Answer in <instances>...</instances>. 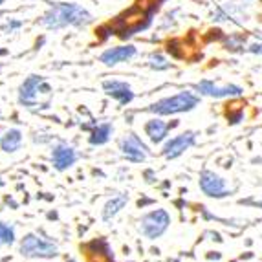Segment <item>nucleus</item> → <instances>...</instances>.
<instances>
[{"label": "nucleus", "mask_w": 262, "mask_h": 262, "mask_svg": "<svg viewBox=\"0 0 262 262\" xmlns=\"http://www.w3.org/2000/svg\"><path fill=\"white\" fill-rule=\"evenodd\" d=\"M92 20L90 13L77 4H57L46 11L40 24L50 30H59L64 26H84Z\"/></svg>", "instance_id": "f257e3e1"}, {"label": "nucleus", "mask_w": 262, "mask_h": 262, "mask_svg": "<svg viewBox=\"0 0 262 262\" xmlns=\"http://www.w3.org/2000/svg\"><path fill=\"white\" fill-rule=\"evenodd\" d=\"M53 90L46 79L40 75H30L22 83L20 92H18V101L28 108H46L50 105V97Z\"/></svg>", "instance_id": "f03ea898"}, {"label": "nucleus", "mask_w": 262, "mask_h": 262, "mask_svg": "<svg viewBox=\"0 0 262 262\" xmlns=\"http://www.w3.org/2000/svg\"><path fill=\"white\" fill-rule=\"evenodd\" d=\"M198 103H200V97L194 96L192 92L184 90V92L176 94V96L163 97V99L156 101L154 105L149 106V110L158 114V116H172V114H182L196 108Z\"/></svg>", "instance_id": "7ed1b4c3"}, {"label": "nucleus", "mask_w": 262, "mask_h": 262, "mask_svg": "<svg viewBox=\"0 0 262 262\" xmlns=\"http://www.w3.org/2000/svg\"><path fill=\"white\" fill-rule=\"evenodd\" d=\"M170 224V214L165 209H156L141 219V231L147 238H158L167 231Z\"/></svg>", "instance_id": "20e7f679"}, {"label": "nucleus", "mask_w": 262, "mask_h": 262, "mask_svg": "<svg viewBox=\"0 0 262 262\" xmlns=\"http://www.w3.org/2000/svg\"><path fill=\"white\" fill-rule=\"evenodd\" d=\"M20 253L24 257H40V258H50L57 255V246L52 242H46L35 235H28L20 244Z\"/></svg>", "instance_id": "39448f33"}, {"label": "nucleus", "mask_w": 262, "mask_h": 262, "mask_svg": "<svg viewBox=\"0 0 262 262\" xmlns=\"http://www.w3.org/2000/svg\"><path fill=\"white\" fill-rule=\"evenodd\" d=\"M196 90L200 92V96H207V97H214V99H222V97H241L244 94L241 86L236 84H214L213 81L206 79V81H200L196 84Z\"/></svg>", "instance_id": "423d86ee"}, {"label": "nucleus", "mask_w": 262, "mask_h": 262, "mask_svg": "<svg viewBox=\"0 0 262 262\" xmlns=\"http://www.w3.org/2000/svg\"><path fill=\"white\" fill-rule=\"evenodd\" d=\"M119 147H121L123 156L132 163H141L147 160V156H149L147 145H145L136 134H128L127 138H123Z\"/></svg>", "instance_id": "0eeeda50"}, {"label": "nucleus", "mask_w": 262, "mask_h": 262, "mask_svg": "<svg viewBox=\"0 0 262 262\" xmlns=\"http://www.w3.org/2000/svg\"><path fill=\"white\" fill-rule=\"evenodd\" d=\"M200 189L211 198H224L227 194V184L222 176L214 174L213 170H202Z\"/></svg>", "instance_id": "6e6552de"}, {"label": "nucleus", "mask_w": 262, "mask_h": 262, "mask_svg": "<svg viewBox=\"0 0 262 262\" xmlns=\"http://www.w3.org/2000/svg\"><path fill=\"white\" fill-rule=\"evenodd\" d=\"M194 140H196V134L191 130L176 136V138H172V140H169L165 145H163V156L169 158V160H174V158L182 156L189 147H192Z\"/></svg>", "instance_id": "1a4fd4ad"}, {"label": "nucleus", "mask_w": 262, "mask_h": 262, "mask_svg": "<svg viewBox=\"0 0 262 262\" xmlns=\"http://www.w3.org/2000/svg\"><path fill=\"white\" fill-rule=\"evenodd\" d=\"M103 90H105L106 96L114 97V99H118L121 105H128L132 99H134V92H132V88L128 86L127 83H123V81H105L103 83Z\"/></svg>", "instance_id": "9d476101"}, {"label": "nucleus", "mask_w": 262, "mask_h": 262, "mask_svg": "<svg viewBox=\"0 0 262 262\" xmlns=\"http://www.w3.org/2000/svg\"><path fill=\"white\" fill-rule=\"evenodd\" d=\"M136 55V48L134 46H118V48H110L106 52L101 53V62H105L106 66H114L118 64V62H123V61H128L132 57Z\"/></svg>", "instance_id": "9b49d317"}, {"label": "nucleus", "mask_w": 262, "mask_h": 262, "mask_svg": "<svg viewBox=\"0 0 262 262\" xmlns=\"http://www.w3.org/2000/svg\"><path fill=\"white\" fill-rule=\"evenodd\" d=\"M178 123H172V125H167L162 119H150V121L145 123V134L149 136V140L152 143H162L163 140L169 134L170 127H176Z\"/></svg>", "instance_id": "f8f14e48"}, {"label": "nucleus", "mask_w": 262, "mask_h": 262, "mask_svg": "<svg viewBox=\"0 0 262 262\" xmlns=\"http://www.w3.org/2000/svg\"><path fill=\"white\" fill-rule=\"evenodd\" d=\"M52 160H53V165L57 167L59 170H64L68 169L70 165H74L75 160H77V154L72 147L68 145H59L52 154Z\"/></svg>", "instance_id": "ddd939ff"}, {"label": "nucleus", "mask_w": 262, "mask_h": 262, "mask_svg": "<svg viewBox=\"0 0 262 262\" xmlns=\"http://www.w3.org/2000/svg\"><path fill=\"white\" fill-rule=\"evenodd\" d=\"M127 202H128V194H118V196H114L112 200H108L106 202L105 209H103V219L110 220L112 216H116V214L125 207Z\"/></svg>", "instance_id": "4468645a"}, {"label": "nucleus", "mask_w": 262, "mask_h": 262, "mask_svg": "<svg viewBox=\"0 0 262 262\" xmlns=\"http://www.w3.org/2000/svg\"><path fill=\"white\" fill-rule=\"evenodd\" d=\"M20 143H22V134L17 128L8 130L4 138L0 140V147H2V150H6V152H15V150L20 147Z\"/></svg>", "instance_id": "2eb2a0df"}, {"label": "nucleus", "mask_w": 262, "mask_h": 262, "mask_svg": "<svg viewBox=\"0 0 262 262\" xmlns=\"http://www.w3.org/2000/svg\"><path fill=\"white\" fill-rule=\"evenodd\" d=\"M222 42L227 52L242 53L248 50L246 48V35H242V33H229V35H226V39H224Z\"/></svg>", "instance_id": "dca6fc26"}, {"label": "nucleus", "mask_w": 262, "mask_h": 262, "mask_svg": "<svg viewBox=\"0 0 262 262\" xmlns=\"http://www.w3.org/2000/svg\"><path fill=\"white\" fill-rule=\"evenodd\" d=\"M112 132H114L112 125H110V123H103V125H99V127L94 128L92 136H90V143H92V145H103V143H106V141L110 140Z\"/></svg>", "instance_id": "f3484780"}, {"label": "nucleus", "mask_w": 262, "mask_h": 262, "mask_svg": "<svg viewBox=\"0 0 262 262\" xmlns=\"http://www.w3.org/2000/svg\"><path fill=\"white\" fill-rule=\"evenodd\" d=\"M149 64H150V68H154V70H169L170 68V62L167 61L162 53H158V52L150 53Z\"/></svg>", "instance_id": "a211bd4d"}, {"label": "nucleus", "mask_w": 262, "mask_h": 262, "mask_svg": "<svg viewBox=\"0 0 262 262\" xmlns=\"http://www.w3.org/2000/svg\"><path fill=\"white\" fill-rule=\"evenodd\" d=\"M13 241H15L13 227L0 222V244H13Z\"/></svg>", "instance_id": "6ab92c4d"}, {"label": "nucleus", "mask_w": 262, "mask_h": 262, "mask_svg": "<svg viewBox=\"0 0 262 262\" xmlns=\"http://www.w3.org/2000/svg\"><path fill=\"white\" fill-rule=\"evenodd\" d=\"M227 123H231V125H238V123L244 119V108L242 106H236V108H229L226 114Z\"/></svg>", "instance_id": "aec40b11"}, {"label": "nucleus", "mask_w": 262, "mask_h": 262, "mask_svg": "<svg viewBox=\"0 0 262 262\" xmlns=\"http://www.w3.org/2000/svg\"><path fill=\"white\" fill-rule=\"evenodd\" d=\"M180 46H182L180 40H169V42H167V53H170V57H174V59H182L184 52H182Z\"/></svg>", "instance_id": "412c9836"}, {"label": "nucleus", "mask_w": 262, "mask_h": 262, "mask_svg": "<svg viewBox=\"0 0 262 262\" xmlns=\"http://www.w3.org/2000/svg\"><path fill=\"white\" fill-rule=\"evenodd\" d=\"M226 39V33H224L222 30H209L206 35V40H224Z\"/></svg>", "instance_id": "4be33fe9"}, {"label": "nucleus", "mask_w": 262, "mask_h": 262, "mask_svg": "<svg viewBox=\"0 0 262 262\" xmlns=\"http://www.w3.org/2000/svg\"><path fill=\"white\" fill-rule=\"evenodd\" d=\"M97 35H99V39H108L110 35H114V33H116V28H112V26H101L99 30L96 31Z\"/></svg>", "instance_id": "5701e85b"}, {"label": "nucleus", "mask_w": 262, "mask_h": 262, "mask_svg": "<svg viewBox=\"0 0 262 262\" xmlns=\"http://www.w3.org/2000/svg\"><path fill=\"white\" fill-rule=\"evenodd\" d=\"M249 53H255V55H262V40H255L248 46Z\"/></svg>", "instance_id": "b1692460"}, {"label": "nucleus", "mask_w": 262, "mask_h": 262, "mask_svg": "<svg viewBox=\"0 0 262 262\" xmlns=\"http://www.w3.org/2000/svg\"><path fill=\"white\" fill-rule=\"evenodd\" d=\"M6 53H8L6 50H0V55H6Z\"/></svg>", "instance_id": "393cba45"}, {"label": "nucleus", "mask_w": 262, "mask_h": 262, "mask_svg": "<svg viewBox=\"0 0 262 262\" xmlns=\"http://www.w3.org/2000/svg\"><path fill=\"white\" fill-rule=\"evenodd\" d=\"M0 4H4V0H0Z\"/></svg>", "instance_id": "a878e982"}, {"label": "nucleus", "mask_w": 262, "mask_h": 262, "mask_svg": "<svg viewBox=\"0 0 262 262\" xmlns=\"http://www.w3.org/2000/svg\"><path fill=\"white\" fill-rule=\"evenodd\" d=\"M160 2H165V0H160Z\"/></svg>", "instance_id": "bb28decb"}, {"label": "nucleus", "mask_w": 262, "mask_h": 262, "mask_svg": "<svg viewBox=\"0 0 262 262\" xmlns=\"http://www.w3.org/2000/svg\"><path fill=\"white\" fill-rule=\"evenodd\" d=\"M260 206H262V202H260Z\"/></svg>", "instance_id": "cd10ccee"}]
</instances>
